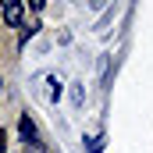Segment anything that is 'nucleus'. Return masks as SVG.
Wrapping results in <instances>:
<instances>
[{"label":"nucleus","mask_w":153,"mask_h":153,"mask_svg":"<svg viewBox=\"0 0 153 153\" xmlns=\"http://www.w3.org/2000/svg\"><path fill=\"white\" fill-rule=\"evenodd\" d=\"M7 150V135H4V132H0V153Z\"/></svg>","instance_id":"7"},{"label":"nucleus","mask_w":153,"mask_h":153,"mask_svg":"<svg viewBox=\"0 0 153 153\" xmlns=\"http://www.w3.org/2000/svg\"><path fill=\"white\" fill-rule=\"evenodd\" d=\"M36 85H39V96H43L46 103H57V100H61V78L57 75H39Z\"/></svg>","instance_id":"1"},{"label":"nucleus","mask_w":153,"mask_h":153,"mask_svg":"<svg viewBox=\"0 0 153 153\" xmlns=\"http://www.w3.org/2000/svg\"><path fill=\"white\" fill-rule=\"evenodd\" d=\"M18 132H22V139H25V143H39L36 125H32V117H29V114H22V121H18Z\"/></svg>","instance_id":"3"},{"label":"nucleus","mask_w":153,"mask_h":153,"mask_svg":"<svg viewBox=\"0 0 153 153\" xmlns=\"http://www.w3.org/2000/svg\"><path fill=\"white\" fill-rule=\"evenodd\" d=\"M85 150H89V153H100V150H103V135H93V139L85 143Z\"/></svg>","instance_id":"4"},{"label":"nucleus","mask_w":153,"mask_h":153,"mask_svg":"<svg viewBox=\"0 0 153 153\" xmlns=\"http://www.w3.org/2000/svg\"><path fill=\"white\" fill-rule=\"evenodd\" d=\"M0 11H4V22L14 29V25H22V0H0Z\"/></svg>","instance_id":"2"},{"label":"nucleus","mask_w":153,"mask_h":153,"mask_svg":"<svg viewBox=\"0 0 153 153\" xmlns=\"http://www.w3.org/2000/svg\"><path fill=\"white\" fill-rule=\"evenodd\" d=\"M0 89H4V82H0Z\"/></svg>","instance_id":"8"},{"label":"nucleus","mask_w":153,"mask_h":153,"mask_svg":"<svg viewBox=\"0 0 153 153\" xmlns=\"http://www.w3.org/2000/svg\"><path fill=\"white\" fill-rule=\"evenodd\" d=\"M29 7H32V11H43V7H46V0H29Z\"/></svg>","instance_id":"5"},{"label":"nucleus","mask_w":153,"mask_h":153,"mask_svg":"<svg viewBox=\"0 0 153 153\" xmlns=\"http://www.w3.org/2000/svg\"><path fill=\"white\" fill-rule=\"evenodd\" d=\"M25 153H43V146H39V143H29V150Z\"/></svg>","instance_id":"6"}]
</instances>
